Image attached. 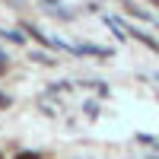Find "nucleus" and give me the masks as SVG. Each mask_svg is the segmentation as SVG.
I'll return each instance as SVG.
<instances>
[{"instance_id": "f257e3e1", "label": "nucleus", "mask_w": 159, "mask_h": 159, "mask_svg": "<svg viewBox=\"0 0 159 159\" xmlns=\"http://www.w3.org/2000/svg\"><path fill=\"white\" fill-rule=\"evenodd\" d=\"M13 159H42V156H38V153H32V150H22V153H16V156H13Z\"/></svg>"}, {"instance_id": "f03ea898", "label": "nucleus", "mask_w": 159, "mask_h": 159, "mask_svg": "<svg viewBox=\"0 0 159 159\" xmlns=\"http://www.w3.org/2000/svg\"><path fill=\"white\" fill-rule=\"evenodd\" d=\"M3 38H10V42H16V45H22V35H19V32H3Z\"/></svg>"}, {"instance_id": "7ed1b4c3", "label": "nucleus", "mask_w": 159, "mask_h": 159, "mask_svg": "<svg viewBox=\"0 0 159 159\" xmlns=\"http://www.w3.org/2000/svg\"><path fill=\"white\" fill-rule=\"evenodd\" d=\"M0 159H3V156H0Z\"/></svg>"}]
</instances>
